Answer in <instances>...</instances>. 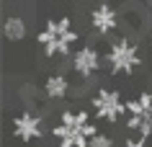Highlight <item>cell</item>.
<instances>
[{"instance_id": "obj_1", "label": "cell", "mask_w": 152, "mask_h": 147, "mask_svg": "<svg viewBox=\"0 0 152 147\" xmlns=\"http://www.w3.org/2000/svg\"><path fill=\"white\" fill-rule=\"evenodd\" d=\"M52 134L59 142V147H88L98 129L90 121L88 111H62L59 124L52 129Z\"/></svg>"}, {"instance_id": "obj_2", "label": "cell", "mask_w": 152, "mask_h": 147, "mask_svg": "<svg viewBox=\"0 0 152 147\" xmlns=\"http://www.w3.org/2000/svg\"><path fill=\"white\" fill-rule=\"evenodd\" d=\"M75 41H77V31L72 29L70 18H49L44 31H39V44H41L47 57H64V54H70Z\"/></svg>"}, {"instance_id": "obj_3", "label": "cell", "mask_w": 152, "mask_h": 147, "mask_svg": "<svg viewBox=\"0 0 152 147\" xmlns=\"http://www.w3.org/2000/svg\"><path fill=\"white\" fill-rule=\"evenodd\" d=\"M106 62L111 67V72L116 75H129L134 72L137 67L142 65V57H139V47L129 39H116L108 47V54H106Z\"/></svg>"}, {"instance_id": "obj_4", "label": "cell", "mask_w": 152, "mask_h": 147, "mask_svg": "<svg viewBox=\"0 0 152 147\" xmlns=\"http://www.w3.org/2000/svg\"><path fill=\"white\" fill-rule=\"evenodd\" d=\"M126 127L137 132L142 139L152 137V93H139L137 98L126 101Z\"/></svg>"}, {"instance_id": "obj_5", "label": "cell", "mask_w": 152, "mask_h": 147, "mask_svg": "<svg viewBox=\"0 0 152 147\" xmlns=\"http://www.w3.org/2000/svg\"><path fill=\"white\" fill-rule=\"evenodd\" d=\"M93 111H96L98 119H103L108 124H116L119 121L121 114H126V103H124V98H121L119 90H108V88H101L93 96Z\"/></svg>"}, {"instance_id": "obj_6", "label": "cell", "mask_w": 152, "mask_h": 147, "mask_svg": "<svg viewBox=\"0 0 152 147\" xmlns=\"http://www.w3.org/2000/svg\"><path fill=\"white\" fill-rule=\"evenodd\" d=\"M13 134H16L21 142H34L44 134V121H41L39 114H31V111H23L13 119Z\"/></svg>"}, {"instance_id": "obj_7", "label": "cell", "mask_w": 152, "mask_h": 147, "mask_svg": "<svg viewBox=\"0 0 152 147\" xmlns=\"http://www.w3.org/2000/svg\"><path fill=\"white\" fill-rule=\"evenodd\" d=\"M72 67H75V72L80 75V78H90V75H96L98 67H101L98 49L96 47H80L77 52H75V57H72Z\"/></svg>"}, {"instance_id": "obj_8", "label": "cell", "mask_w": 152, "mask_h": 147, "mask_svg": "<svg viewBox=\"0 0 152 147\" xmlns=\"http://www.w3.org/2000/svg\"><path fill=\"white\" fill-rule=\"evenodd\" d=\"M90 23H93V29L98 34H111L116 29V23H119V13H116L113 5L101 3V5H96L90 10Z\"/></svg>"}, {"instance_id": "obj_9", "label": "cell", "mask_w": 152, "mask_h": 147, "mask_svg": "<svg viewBox=\"0 0 152 147\" xmlns=\"http://www.w3.org/2000/svg\"><path fill=\"white\" fill-rule=\"evenodd\" d=\"M44 93H47V98H52V101H59V98H64L70 93V80H67L64 75H49L47 83H44Z\"/></svg>"}, {"instance_id": "obj_10", "label": "cell", "mask_w": 152, "mask_h": 147, "mask_svg": "<svg viewBox=\"0 0 152 147\" xmlns=\"http://www.w3.org/2000/svg\"><path fill=\"white\" fill-rule=\"evenodd\" d=\"M26 21L21 16H8L5 21H3V36L8 41H21L26 36Z\"/></svg>"}, {"instance_id": "obj_11", "label": "cell", "mask_w": 152, "mask_h": 147, "mask_svg": "<svg viewBox=\"0 0 152 147\" xmlns=\"http://www.w3.org/2000/svg\"><path fill=\"white\" fill-rule=\"evenodd\" d=\"M88 147H113V142H111V137H108V134H101V132H98L96 137L90 139Z\"/></svg>"}, {"instance_id": "obj_12", "label": "cell", "mask_w": 152, "mask_h": 147, "mask_svg": "<svg viewBox=\"0 0 152 147\" xmlns=\"http://www.w3.org/2000/svg\"><path fill=\"white\" fill-rule=\"evenodd\" d=\"M121 147H150L147 145V139H142V137H129V139H124V142H121Z\"/></svg>"}, {"instance_id": "obj_13", "label": "cell", "mask_w": 152, "mask_h": 147, "mask_svg": "<svg viewBox=\"0 0 152 147\" xmlns=\"http://www.w3.org/2000/svg\"><path fill=\"white\" fill-rule=\"evenodd\" d=\"M150 44H152V34H150Z\"/></svg>"}, {"instance_id": "obj_14", "label": "cell", "mask_w": 152, "mask_h": 147, "mask_svg": "<svg viewBox=\"0 0 152 147\" xmlns=\"http://www.w3.org/2000/svg\"><path fill=\"white\" fill-rule=\"evenodd\" d=\"M57 147H59V145H57Z\"/></svg>"}]
</instances>
